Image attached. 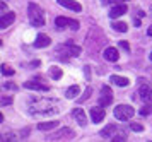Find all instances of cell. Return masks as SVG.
Returning <instances> with one entry per match:
<instances>
[{
  "instance_id": "9a60e30c",
  "label": "cell",
  "mask_w": 152,
  "mask_h": 142,
  "mask_svg": "<svg viewBox=\"0 0 152 142\" xmlns=\"http://www.w3.org/2000/svg\"><path fill=\"white\" fill-rule=\"evenodd\" d=\"M103 57H104V58H106L108 62H116L118 58H120V55H118V50H116V48H113V46L106 48V50H104V53H103Z\"/></svg>"
},
{
  "instance_id": "44dd1931",
  "label": "cell",
  "mask_w": 152,
  "mask_h": 142,
  "mask_svg": "<svg viewBox=\"0 0 152 142\" xmlns=\"http://www.w3.org/2000/svg\"><path fill=\"white\" fill-rule=\"evenodd\" d=\"M56 125H60V123L58 122H41L38 125V129L39 130H51V129H55Z\"/></svg>"
},
{
  "instance_id": "d590c367",
  "label": "cell",
  "mask_w": 152,
  "mask_h": 142,
  "mask_svg": "<svg viewBox=\"0 0 152 142\" xmlns=\"http://www.w3.org/2000/svg\"><path fill=\"white\" fill-rule=\"evenodd\" d=\"M149 58H151V60H152V52H151V57H149Z\"/></svg>"
},
{
  "instance_id": "ac0fdd59",
  "label": "cell",
  "mask_w": 152,
  "mask_h": 142,
  "mask_svg": "<svg viewBox=\"0 0 152 142\" xmlns=\"http://www.w3.org/2000/svg\"><path fill=\"white\" fill-rule=\"evenodd\" d=\"M115 132H116V125H108L106 129H103L99 134H101V137H104V139H111V137L115 135Z\"/></svg>"
},
{
  "instance_id": "f1b7e54d",
  "label": "cell",
  "mask_w": 152,
  "mask_h": 142,
  "mask_svg": "<svg viewBox=\"0 0 152 142\" xmlns=\"http://www.w3.org/2000/svg\"><path fill=\"white\" fill-rule=\"evenodd\" d=\"M2 106H7V104H12V98H9V96H2Z\"/></svg>"
},
{
  "instance_id": "e575fe53",
  "label": "cell",
  "mask_w": 152,
  "mask_h": 142,
  "mask_svg": "<svg viewBox=\"0 0 152 142\" xmlns=\"http://www.w3.org/2000/svg\"><path fill=\"white\" fill-rule=\"evenodd\" d=\"M147 34H149V36H152V26L149 27V29H147Z\"/></svg>"
},
{
  "instance_id": "e0dca14e",
  "label": "cell",
  "mask_w": 152,
  "mask_h": 142,
  "mask_svg": "<svg viewBox=\"0 0 152 142\" xmlns=\"http://www.w3.org/2000/svg\"><path fill=\"white\" fill-rule=\"evenodd\" d=\"M24 88L26 89H34V91H48V86H45V84H39V82H34V81H28L24 84Z\"/></svg>"
},
{
  "instance_id": "d6a6232c",
  "label": "cell",
  "mask_w": 152,
  "mask_h": 142,
  "mask_svg": "<svg viewBox=\"0 0 152 142\" xmlns=\"http://www.w3.org/2000/svg\"><path fill=\"white\" fill-rule=\"evenodd\" d=\"M111 2H115V4H123V2H128V0H111Z\"/></svg>"
},
{
  "instance_id": "d6986e66",
  "label": "cell",
  "mask_w": 152,
  "mask_h": 142,
  "mask_svg": "<svg viewBox=\"0 0 152 142\" xmlns=\"http://www.w3.org/2000/svg\"><path fill=\"white\" fill-rule=\"evenodd\" d=\"M79 93H80L79 86H70V88L65 91V98H69V99H74V98H77V96H79Z\"/></svg>"
},
{
  "instance_id": "603a6c76",
  "label": "cell",
  "mask_w": 152,
  "mask_h": 142,
  "mask_svg": "<svg viewBox=\"0 0 152 142\" xmlns=\"http://www.w3.org/2000/svg\"><path fill=\"white\" fill-rule=\"evenodd\" d=\"M152 113V103H147L144 108L140 110V115H144V116H147V115H151Z\"/></svg>"
},
{
  "instance_id": "484cf974",
  "label": "cell",
  "mask_w": 152,
  "mask_h": 142,
  "mask_svg": "<svg viewBox=\"0 0 152 142\" xmlns=\"http://www.w3.org/2000/svg\"><path fill=\"white\" fill-rule=\"evenodd\" d=\"M17 137L14 135V134H2V139L0 141L2 142H9V141H15Z\"/></svg>"
},
{
  "instance_id": "5bb4252c",
  "label": "cell",
  "mask_w": 152,
  "mask_h": 142,
  "mask_svg": "<svg viewBox=\"0 0 152 142\" xmlns=\"http://www.w3.org/2000/svg\"><path fill=\"white\" fill-rule=\"evenodd\" d=\"M15 19V14L14 12H7L2 15V19H0V29H5V27H9L12 22H14Z\"/></svg>"
},
{
  "instance_id": "52a82bcc",
  "label": "cell",
  "mask_w": 152,
  "mask_h": 142,
  "mask_svg": "<svg viewBox=\"0 0 152 142\" xmlns=\"http://www.w3.org/2000/svg\"><path fill=\"white\" fill-rule=\"evenodd\" d=\"M138 96H140V99L145 101V103L152 101V88L149 84H145V81H142L140 88H138Z\"/></svg>"
},
{
  "instance_id": "4316f807",
  "label": "cell",
  "mask_w": 152,
  "mask_h": 142,
  "mask_svg": "<svg viewBox=\"0 0 152 142\" xmlns=\"http://www.w3.org/2000/svg\"><path fill=\"white\" fill-rule=\"evenodd\" d=\"M130 129L133 130V132H142V130H144V125H140V123L133 122V123H130Z\"/></svg>"
},
{
  "instance_id": "ffe728a7",
  "label": "cell",
  "mask_w": 152,
  "mask_h": 142,
  "mask_svg": "<svg viewBox=\"0 0 152 142\" xmlns=\"http://www.w3.org/2000/svg\"><path fill=\"white\" fill-rule=\"evenodd\" d=\"M48 74H50V77H51V79L58 81V79H62L63 72H62V68H60V67H50Z\"/></svg>"
},
{
  "instance_id": "4dcf8cb0",
  "label": "cell",
  "mask_w": 152,
  "mask_h": 142,
  "mask_svg": "<svg viewBox=\"0 0 152 142\" xmlns=\"http://www.w3.org/2000/svg\"><path fill=\"white\" fill-rule=\"evenodd\" d=\"M84 75H86L87 79H91V67H89V65H86V67H84Z\"/></svg>"
},
{
  "instance_id": "6da1fadb",
  "label": "cell",
  "mask_w": 152,
  "mask_h": 142,
  "mask_svg": "<svg viewBox=\"0 0 152 142\" xmlns=\"http://www.w3.org/2000/svg\"><path fill=\"white\" fill-rule=\"evenodd\" d=\"M28 15H29V22H31L34 27H41V26H45V22H46L45 10H43L38 4L29 2V5H28Z\"/></svg>"
},
{
  "instance_id": "5b68a950",
  "label": "cell",
  "mask_w": 152,
  "mask_h": 142,
  "mask_svg": "<svg viewBox=\"0 0 152 142\" xmlns=\"http://www.w3.org/2000/svg\"><path fill=\"white\" fill-rule=\"evenodd\" d=\"M55 26L58 27V29H63V27H70V29H74V31H77L79 29V21H74V19H69V17H63V15H58L55 19Z\"/></svg>"
},
{
  "instance_id": "1f68e13d",
  "label": "cell",
  "mask_w": 152,
  "mask_h": 142,
  "mask_svg": "<svg viewBox=\"0 0 152 142\" xmlns=\"http://www.w3.org/2000/svg\"><path fill=\"white\" fill-rule=\"evenodd\" d=\"M5 88H9V89H15V86H12V82H7V84H5Z\"/></svg>"
},
{
  "instance_id": "83f0119b",
  "label": "cell",
  "mask_w": 152,
  "mask_h": 142,
  "mask_svg": "<svg viewBox=\"0 0 152 142\" xmlns=\"http://www.w3.org/2000/svg\"><path fill=\"white\" fill-rule=\"evenodd\" d=\"M91 93H92V89H91V88H87V89H86V93L82 94V98H79V101L82 103V101H86V99H89Z\"/></svg>"
},
{
  "instance_id": "d4e9b609",
  "label": "cell",
  "mask_w": 152,
  "mask_h": 142,
  "mask_svg": "<svg viewBox=\"0 0 152 142\" xmlns=\"http://www.w3.org/2000/svg\"><path fill=\"white\" fill-rule=\"evenodd\" d=\"M2 74L4 75H14V68L9 65H2Z\"/></svg>"
},
{
  "instance_id": "7402d4cb",
  "label": "cell",
  "mask_w": 152,
  "mask_h": 142,
  "mask_svg": "<svg viewBox=\"0 0 152 142\" xmlns=\"http://www.w3.org/2000/svg\"><path fill=\"white\" fill-rule=\"evenodd\" d=\"M113 29H116L118 33H125V31H128V26L121 21H118V22H113Z\"/></svg>"
},
{
  "instance_id": "f546056e",
  "label": "cell",
  "mask_w": 152,
  "mask_h": 142,
  "mask_svg": "<svg viewBox=\"0 0 152 142\" xmlns=\"http://www.w3.org/2000/svg\"><path fill=\"white\" fill-rule=\"evenodd\" d=\"M120 48H121V50H125V52H126V53H128V52H130V45H128V43H126V41H120Z\"/></svg>"
},
{
  "instance_id": "3957f363",
  "label": "cell",
  "mask_w": 152,
  "mask_h": 142,
  "mask_svg": "<svg viewBox=\"0 0 152 142\" xmlns=\"http://www.w3.org/2000/svg\"><path fill=\"white\" fill-rule=\"evenodd\" d=\"M56 111H58V106H56L55 103H51L50 106L46 104V103H41V104L36 103V106H33V108L29 110L31 115H43V113H45V115H53V113H56Z\"/></svg>"
},
{
  "instance_id": "7a4b0ae2",
  "label": "cell",
  "mask_w": 152,
  "mask_h": 142,
  "mask_svg": "<svg viewBox=\"0 0 152 142\" xmlns=\"http://www.w3.org/2000/svg\"><path fill=\"white\" fill-rule=\"evenodd\" d=\"M56 53L62 55L63 58H69V57H79L80 55V48L74 45L72 41H67V43H63L60 46L56 48Z\"/></svg>"
},
{
  "instance_id": "ba28073f",
  "label": "cell",
  "mask_w": 152,
  "mask_h": 142,
  "mask_svg": "<svg viewBox=\"0 0 152 142\" xmlns=\"http://www.w3.org/2000/svg\"><path fill=\"white\" fill-rule=\"evenodd\" d=\"M74 137V130L69 129V127H63L56 132L55 135H51L48 141H62V139H72Z\"/></svg>"
},
{
  "instance_id": "2e32d148",
  "label": "cell",
  "mask_w": 152,
  "mask_h": 142,
  "mask_svg": "<svg viewBox=\"0 0 152 142\" xmlns=\"http://www.w3.org/2000/svg\"><path fill=\"white\" fill-rule=\"evenodd\" d=\"M110 82L111 84H116L118 88H126V86L130 84V81H128L126 77H121V75H111Z\"/></svg>"
},
{
  "instance_id": "30bf717a",
  "label": "cell",
  "mask_w": 152,
  "mask_h": 142,
  "mask_svg": "<svg viewBox=\"0 0 152 142\" xmlns=\"http://www.w3.org/2000/svg\"><path fill=\"white\" fill-rule=\"evenodd\" d=\"M56 2H58L62 7L70 9V10H74V12H80V10H82L80 4H79V2H75V0H56Z\"/></svg>"
},
{
  "instance_id": "9c48e42d",
  "label": "cell",
  "mask_w": 152,
  "mask_h": 142,
  "mask_svg": "<svg viewBox=\"0 0 152 142\" xmlns=\"http://www.w3.org/2000/svg\"><path fill=\"white\" fill-rule=\"evenodd\" d=\"M104 116H106V111H104V106H101V104L91 110V118H92V122H94V123L103 122Z\"/></svg>"
},
{
  "instance_id": "836d02e7",
  "label": "cell",
  "mask_w": 152,
  "mask_h": 142,
  "mask_svg": "<svg viewBox=\"0 0 152 142\" xmlns=\"http://www.w3.org/2000/svg\"><path fill=\"white\" fill-rule=\"evenodd\" d=\"M0 7H2V12H4V10L7 9V5H5V2H4V0H2V5H0Z\"/></svg>"
},
{
  "instance_id": "4fadbf2b",
  "label": "cell",
  "mask_w": 152,
  "mask_h": 142,
  "mask_svg": "<svg viewBox=\"0 0 152 142\" xmlns=\"http://www.w3.org/2000/svg\"><path fill=\"white\" fill-rule=\"evenodd\" d=\"M50 43H51L50 36H46V34H38L36 40H34V46L36 48H46V46H50Z\"/></svg>"
},
{
  "instance_id": "cb8c5ba5",
  "label": "cell",
  "mask_w": 152,
  "mask_h": 142,
  "mask_svg": "<svg viewBox=\"0 0 152 142\" xmlns=\"http://www.w3.org/2000/svg\"><path fill=\"white\" fill-rule=\"evenodd\" d=\"M111 141H113V142H123V141H126V135H125L123 132H120L118 135H113V137H111Z\"/></svg>"
},
{
  "instance_id": "8992f818",
  "label": "cell",
  "mask_w": 152,
  "mask_h": 142,
  "mask_svg": "<svg viewBox=\"0 0 152 142\" xmlns=\"http://www.w3.org/2000/svg\"><path fill=\"white\" fill-rule=\"evenodd\" d=\"M111 103H113V91L110 89V86H103L101 88V94H99V104L106 108Z\"/></svg>"
},
{
  "instance_id": "277c9868",
  "label": "cell",
  "mask_w": 152,
  "mask_h": 142,
  "mask_svg": "<svg viewBox=\"0 0 152 142\" xmlns=\"http://www.w3.org/2000/svg\"><path fill=\"white\" fill-rule=\"evenodd\" d=\"M133 115H135V110L132 108V106H128V104H118L116 108H115V116H116V120L126 122V120H130Z\"/></svg>"
},
{
  "instance_id": "8fae6325",
  "label": "cell",
  "mask_w": 152,
  "mask_h": 142,
  "mask_svg": "<svg viewBox=\"0 0 152 142\" xmlns=\"http://www.w3.org/2000/svg\"><path fill=\"white\" fill-rule=\"evenodd\" d=\"M72 115H74V118L77 120V123L80 125V127H86L87 125V116H86V111L80 108H75L72 110Z\"/></svg>"
},
{
  "instance_id": "7c38bea8",
  "label": "cell",
  "mask_w": 152,
  "mask_h": 142,
  "mask_svg": "<svg viewBox=\"0 0 152 142\" xmlns=\"http://www.w3.org/2000/svg\"><path fill=\"white\" fill-rule=\"evenodd\" d=\"M123 14H126V4H116L110 10V17L111 19H116L120 15H123Z\"/></svg>"
}]
</instances>
